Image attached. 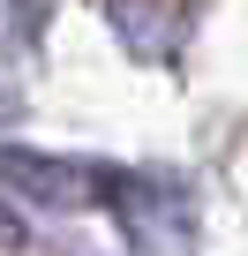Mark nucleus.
<instances>
[{"label":"nucleus","mask_w":248,"mask_h":256,"mask_svg":"<svg viewBox=\"0 0 248 256\" xmlns=\"http://www.w3.org/2000/svg\"><path fill=\"white\" fill-rule=\"evenodd\" d=\"M0 248H23V218H15L8 204H0Z\"/></svg>","instance_id":"5"},{"label":"nucleus","mask_w":248,"mask_h":256,"mask_svg":"<svg viewBox=\"0 0 248 256\" xmlns=\"http://www.w3.org/2000/svg\"><path fill=\"white\" fill-rule=\"evenodd\" d=\"M113 226L128 241V256H196L203 248V211L173 174H143V166H120L113 188Z\"/></svg>","instance_id":"1"},{"label":"nucleus","mask_w":248,"mask_h":256,"mask_svg":"<svg viewBox=\"0 0 248 256\" xmlns=\"http://www.w3.org/2000/svg\"><path fill=\"white\" fill-rule=\"evenodd\" d=\"M0 188L38 204V211H105L120 188V166L105 158H53V151H23L0 144Z\"/></svg>","instance_id":"2"},{"label":"nucleus","mask_w":248,"mask_h":256,"mask_svg":"<svg viewBox=\"0 0 248 256\" xmlns=\"http://www.w3.org/2000/svg\"><path fill=\"white\" fill-rule=\"evenodd\" d=\"M38 30H45V8H38V0H0V60H8V53H30Z\"/></svg>","instance_id":"4"},{"label":"nucleus","mask_w":248,"mask_h":256,"mask_svg":"<svg viewBox=\"0 0 248 256\" xmlns=\"http://www.w3.org/2000/svg\"><path fill=\"white\" fill-rule=\"evenodd\" d=\"M105 16L136 60H173L188 38V0H105Z\"/></svg>","instance_id":"3"}]
</instances>
